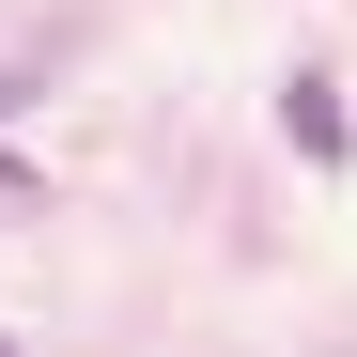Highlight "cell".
<instances>
[{"mask_svg": "<svg viewBox=\"0 0 357 357\" xmlns=\"http://www.w3.org/2000/svg\"><path fill=\"white\" fill-rule=\"evenodd\" d=\"M0 357H16V342H0Z\"/></svg>", "mask_w": 357, "mask_h": 357, "instance_id": "2", "label": "cell"}, {"mask_svg": "<svg viewBox=\"0 0 357 357\" xmlns=\"http://www.w3.org/2000/svg\"><path fill=\"white\" fill-rule=\"evenodd\" d=\"M280 140L311 155V171H342V155H357V140H342V78H295V93H280Z\"/></svg>", "mask_w": 357, "mask_h": 357, "instance_id": "1", "label": "cell"}]
</instances>
